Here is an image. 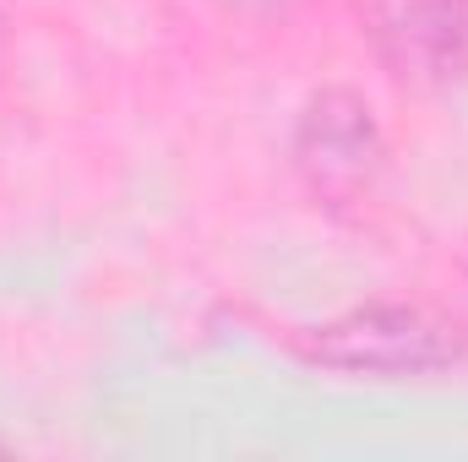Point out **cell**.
<instances>
[{
  "label": "cell",
  "mask_w": 468,
  "mask_h": 462,
  "mask_svg": "<svg viewBox=\"0 0 468 462\" xmlns=\"http://www.w3.org/2000/svg\"><path fill=\"white\" fill-rule=\"evenodd\" d=\"M294 353L322 370L376 375V381H409L463 364V327L447 321L431 305H359L322 327H305Z\"/></svg>",
  "instance_id": "6da1fadb"
},
{
  "label": "cell",
  "mask_w": 468,
  "mask_h": 462,
  "mask_svg": "<svg viewBox=\"0 0 468 462\" xmlns=\"http://www.w3.org/2000/svg\"><path fill=\"white\" fill-rule=\"evenodd\" d=\"M289 158L300 169V180L327 196V202H354L359 191H370V180L387 163V136L370 115V104L354 88H316L300 120H294V142Z\"/></svg>",
  "instance_id": "7a4b0ae2"
},
{
  "label": "cell",
  "mask_w": 468,
  "mask_h": 462,
  "mask_svg": "<svg viewBox=\"0 0 468 462\" xmlns=\"http://www.w3.org/2000/svg\"><path fill=\"white\" fill-rule=\"evenodd\" d=\"M365 38L403 88L436 93L468 77V0H370Z\"/></svg>",
  "instance_id": "3957f363"
},
{
  "label": "cell",
  "mask_w": 468,
  "mask_h": 462,
  "mask_svg": "<svg viewBox=\"0 0 468 462\" xmlns=\"http://www.w3.org/2000/svg\"><path fill=\"white\" fill-rule=\"evenodd\" d=\"M218 11H229V16H278V11H289L294 0H213Z\"/></svg>",
  "instance_id": "277c9868"
}]
</instances>
